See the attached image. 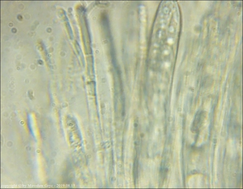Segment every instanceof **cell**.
<instances>
[{
    "label": "cell",
    "mask_w": 243,
    "mask_h": 189,
    "mask_svg": "<svg viewBox=\"0 0 243 189\" xmlns=\"http://www.w3.org/2000/svg\"><path fill=\"white\" fill-rule=\"evenodd\" d=\"M96 5L101 7H108L109 5V3L108 1H96Z\"/></svg>",
    "instance_id": "obj_2"
},
{
    "label": "cell",
    "mask_w": 243,
    "mask_h": 189,
    "mask_svg": "<svg viewBox=\"0 0 243 189\" xmlns=\"http://www.w3.org/2000/svg\"><path fill=\"white\" fill-rule=\"evenodd\" d=\"M205 116V114L202 111H199L196 113L192 126L193 131L196 132L199 129Z\"/></svg>",
    "instance_id": "obj_1"
}]
</instances>
